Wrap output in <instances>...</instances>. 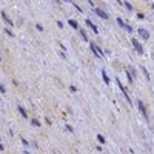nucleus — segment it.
<instances>
[{
  "mask_svg": "<svg viewBox=\"0 0 154 154\" xmlns=\"http://www.w3.org/2000/svg\"><path fill=\"white\" fill-rule=\"evenodd\" d=\"M133 45H134V48H136V51H137L139 54H143V48L140 46V43L136 40V39H133Z\"/></svg>",
  "mask_w": 154,
  "mask_h": 154,
  "instance_id": "obj_4",
  "label": "nucleus"
},
{
  "mask_svg": "<svg viewBox=\"0 0 154 154\" xmlns=\"http://www.w3.org/2000/svg\"><path fill=\"white\" fill-rule=\"evenodd\" d=\"M139 34H140V37H142V39H145V40H147V39L150 37V32H148L147 29H143V28H139Z\"/></svg>",
  "mask_w": 154,
  "mask_h": 154,
  "instance_id": "obj_5",
  "label": "nucleus"
},
{
  "mask_svg": "<svg viewBox=\"0 0 154 154\" xmlns=\"http://www.w3.org/2000/svg\"><path fill=\"white\" fill-rule=\"evenodd\" d=\"M137 105H139V108H140V113L145 116V120H147V119H148V116H147V108H145L143 102H142V100H137Z\"/></svg>",
  "mask_w": 154,
  "mask_h": 154,
  "instance_id": "obj_3",
  "label": "nucleus"
},
{
  "mask_svg": "<svg viewBox=\"0 0 154 154\" xmlns=\"http://www.w3.org/2000/svg\"><path fill=\"white\" fill-rule=\"evenodd\" d=\"M22 143H23V145H25V147H28V145H29V143H28V142H26V140H25V139H22Z\"/></svg>",
  "mask_w": 154,
  "mask_h": 154,
  "instance_id": "obj_19",
  "label": "nucleus"
},
{
  "mask_svg": "<svg viewBox=\"0 0 154 154\" xmlns=\"http://www.w3.org/2000/svg\"><path fill=\"white\" fill-rule=\"evenodd\" d=\"M102 79H103V82H105L106 85H110V77H108V74H106L103 69H102Z\"/></svg>",
  "mask_w": 154,
  "mask_h": 154,
  "instance_id": "obj_9",
  "label": "nucleus"
},
{
  "mask_svg": "<svg viewBox=\"0 0 154 154\" xmlns=\"http://www.w3.org/2000/svg\"><path fill=\"white\" fill-rule=\"evenodd\" d=\"M86 25H88L89 28H91V29H93V31H94L96 34H99V29H97V26H96V25H94V23H93L91 20H86Z\"/></svg>",
  "mask_w": 154,
  "mask_h": 154,
  "instance_id": "obj_7",
  "label": "nucleus"
},
{
  "mask_svg": "<svg viewBox=\"0 0 154 154\" xmlns=\"http://www.w3.org/2000/svg\"><path fill=\"white\" fill-rule=\"evenodd\" d=\"M35 28H37L39 31H43V26L42 25H35Z\"/></svg>",
  "mask_w": 154,
  "mask_h": 154,
  "instance_id": "obj_17",
  "label": "nucleus"
},
{
  "mask_svg": "<svg viewBox=\"0 0 154 154\" xmlns=\"http://www.w3.org/2000/svg\"><path fill=\"white\" fill-rule=\"evenodd\" d=\"M31 123H32V125H35V126H40V122H39V120H35V119H32V120H31Z\"/></svg>",
  "mask_w": 154,
  "mask_h": 154,
  "instance_id": "obj_14",
  "label": "nucleus"
},
{
  "mask_svg": "<svg viewBox=\"0 0 154 154\" xmlns=\"http://www.w3.org/2000/svg\"><path fill=\"white\" fill-rule=\"evenodd\" d=\"M0 150H2V151L5 150V148H3V145H2V143H0Z\"/></svg>",
  "mask_w": 154,
  "mask_h": 154,
  "instance_id": "obj_21",
  "label": "nucleus"
},
{
  "mask_svg": "<svg viewBox=\"0 0 154 154\" xmlns=\"http://www.w3.org/2000/svg\"><path fill=\"white\" fill-rule=\"evenodd\" d=\"M117 23H119L120 26H123V28H126V29H128V31H133V28H131V26H128V25H125V22L120 19V17H119V19H117Z\"/></svg>",
  "mask_w": 154,
  "mask_h": 154,
  "instance_id": "obj_8",
  "label": "nucleus"
},
{
  "mask_svg": "<svg viewBox=\"0 0 154 154\" xmlns=\"http://www.w3.org/2000/svg\"><path fill=\"white\" fill-rule=\"evenodd\" d=\"M0 93H5V86L3 85H0Z\"/></svg>",
  "mask_w": 154,
  "mask_h": 154,
  "instance_id": "obj_20",
  "label": "nucleus"
},
{
  "mask_svg": "<svg viewBox=\"0 0 154 154\" xmlns=\"http://www.w3.org/2000/svg\"><path fill=\"white\" fill-rule=\"evenodd\" d=\"M68 25H69V26H72V28H76V29H79L77 22H76V20H72V19H71V20H68Z\"/></svg>",
  "mask_w": 154,
  "mask_h": 154,
  "instance_id": "obj_10",
  "label": "nucleus"
},
{
  "mask_svg": "<svg viewBox=\"0 0 154 154\" xmlns=\"http://www.w3.org/2000/svg\"><path fill=\"white\" fill-rule=\"evenodd\" d=\"M0 99H2V97H0Z\"/></svg>",
  "mask_w": 154,
  "mask_h": 154,
  "instance_id": "obj_24",
  "label": "nucleus"
},
{
  "mask_svg": "<svg viewBox=\"0 0 154 154\" xmlns=\"http://www.w3.org/2000/svg\"><path fill=\"white\" fill-rule=\"evenodd\" d=\"M125 6L128 8V10H133V6H131V3H130V2H125Z\"/></svg>",
  "mask_w": 154,
  "mask_h": 154,
  "instance_id": "obj_15",
  "label": "nucleus"
},
{
  "mask_svg": "<svg viewBox=\"0 0 154 154\" xmlns=\"http://www.w3.org/2000/svg\"><path fill=\"white\" fill-rule=\"evenodd\" d=\"M56 2H60V0H56Z\"/></svg>",
  "mask_w": 154,
  "mask_h": 154,
  "instance_id": "obj_23",
  "label": "nucleus"
},
{
  "mask_svg": "<svg viewBox=\"0 0 154 154\" xmlns=\"http://www.w3.org/2000/svg\"><path fill=\"white\" fill-rule=\"evenodd\" d=\"M2 19L5 20V23H8V25H10V26H13V25H14V23L11 22V19H10V17L6 15V13H2Z\"/></svg>",
  "mask_w": 154,
  "mask_h": 154,
  "instance_id": "obj_6",
  "label": "nucleus"
},
{
  "mask_svg": "<svg viewBox=\"0 0 154 154\" xmlns=\"http://www.w3.org/2000/svg\"><path fill=\"white\" fill-rule=\"evenodd\" d=\"M116 82H117V85H119V88H120V91L123 93V96H125V99L128 100L130 103H131V99H130V96H128V93H126V89L123 88V85H122V82H120V79H116Z\"/></svg>",
  "mask_w": 154,
  "mask_h": 154,
  "instance_id": "obj_1",
  "label": "nucleus"
},
{
  "mask_svg": "<svg viewBox=\"0 0 154 154\" xmlns=\"http://www.w3.org/2000/svg\"><path fill=\"white\" fill-rule=\"evenodd\" d=\"M63 2H69V3H71V2H72V0H63Z\"/></svg>",
  "mask_w": 154,
  "mask_h": 154,
  "instance_id": "obj_22",
  "label": "nucleus"
},
{
  "mask_svg": "<svg viewBox=\"0 0 154 154\" xmlns=\"http://www.w3.org/2000/svg\"><path fill=\"white\" fill-rule=\"evenodd\" d=\"M5 34H8V35H11V37H13V35H14V34H13V32H11L10 29H5Z\"/></svg>",
  "mask_w": 154,
  "mask_h": 154,
  "instance_id": "obj_16",
  "label": "nucleus"
},
{
  "mask_svg": "<svg viewBox=\"0 0 154 154\" xmlns=\"http://www.w3.org/2000/svg\"><path fill=\"white\" fill-rule=\"evenodd\" d=\"M17 108H19V113L23 116V117H26V111H25V108L22 106V105H19V106H17Z\"/></svg>",
  "mask_w": 154,
  "mask_h": 154,
  "instance_id": "obj_11",
  "label": "nucleus"
},
{
  "mask_svg": "<svg viewBox=\"0 0 154 154\" xmlns=\"http://www.w3.org/2000/svg\"><path fill=\"white\" fill-rule=\"evenodd\" d=\"M65 128H66L68 131H71V133H72V126H71V125H66V126H65Z\"/></svg>",
  "mask_w": 154,
  "mask_h": 154,
  "instance_id": "obj_18",
  "label": "nucleus"
},
{
  "mask_svg": "<svg viewBox=\"0 0 154 154\" xmlns=\"http://www.w3.org/2000/svg\"><path fill=\"white\" fill-rule=\"evenodd\" d=\"M80 35H82V39H83V40H88V37H86V32H85V31H80Z\"/></svg>",
  "mask_w": 154,
  "mask_h": 154,
  "instance_id": "obj_13",
  "label": "nucleus"
},
{
  "mask_svg": "<svg viewBox=\"0 0 154 154\" xmlns=\"http://www.w3.org/2000/svg\"><path fill=\"white\" fill-rule=\"evenodd\" d=\"M97 139H99V142H100V143H105V137H103V136L97 134Z\"/></svg>",
  "mask_w": 154,
  "mask_h": 154,
  "instance_id": "obj_12",
  "label": "nucleus"
},
{
  "mask_svg": "<svg viewBox=\"0 0 154 154\" xmlns=\"http://www.w3.org/2000/svg\"><path fill=\"white\" fill-rule=\"evenodd\" d=\"M93 13H94V14H97L99 17H102V19H105V20L108 19V14H106V13H103L102 10H99V8H96V6L93 8Z\"/></svg>",
  "mask_w": 154,
  "mask_h": 154,
  "instance_id": "obj_2",
  "label": "nucleus"
},
{
  "mask_svg": "<svg viewBox=\"0 0 154 154\" xmlns=\"http://www.w3.org/2000/svg\"><path fill=\"white\" fill-rule=\"evenodd\" d=\"M0 60H2V59H0Z\"/></svg>",
  "mask_w": 154,
  "mask_h": 154,
  "instance_id": "obj_25",
  "label": "nucleus"
}]
</instances>
